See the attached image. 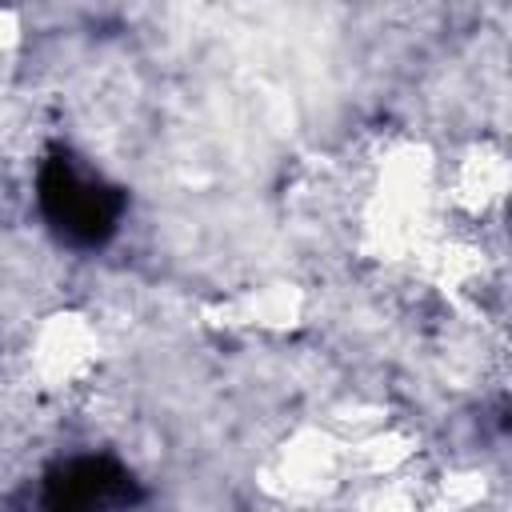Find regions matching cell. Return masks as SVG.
Wrapping results in <instances>:
<instances>
[{"label": "cell", "mask_w": 512, "mask_h": 512, "mask_svg": "<svg viewBox=\"0 0 512 512\" xmlns=\"http://www.w3.org/2000/svg\"><path fill=\"white\" fill-rule=\"evenodd\" d=\"M40 196L44 208L52 212V220L84 240H96L112 228V200L104 188L80 180L68 164H52L40 180Z\"/></svg>", "instance_id": "obj_1"}]
</instances>
